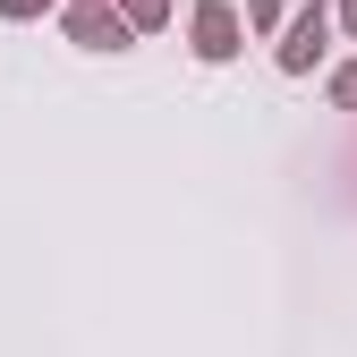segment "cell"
Listing matches in <instances>:
<instances>
[{"label":"cell","mask_w":357,"mask_h":357,"mask_svg":"<svg viewBox=\"0 0 357 357\" xmlns=\"http://www.w3.org/2000/svg\"><path fill=\"white\" fill-rule=\"evenodd\" d=\"M196 52H204V60H230V52H238V9L204 0V9H196Z\"/></svg>","instance_id":"obj_1"},{"label":"cell","mask_w":357,"mask_h":357,"mask_svg":"<svg viewBox=\"0 0 357 357\" xmlns=\"http://www.w3.org/2000/svg\"><path fill=\"white\" fill-rule=\"evenodd\" d=\"M324 34H332V17H324V9H306V17L289 26V43H281V68H315V52H324Z\"/></svg>","instance_id":"obj_2"},{"label":"cell","mask_w":357,"mask_h":357,"mask_svg":"<svg viewBox=\"0 0 357 357\" xmlns=\"http://www.w3.org/2000/svg\"><path fill=\"white\" fill-rule=\"evenodd\" d=\"M77 43H94V52H119L128 34H119V17H102V9H85V17H77Z\"/></svg>","instance_id":"obj_3"},{"label":"cell","mask_w":357,"mask_h":357,"mask_svg":"<svg viewBox=\"0 0 357 357\" xmlns=\"http://www.w3.org/2000/svg\"><path fill=\"white\" fill-rule=\"evenodd\" d=\"M332 102H340V111H357V68H340V77H332Z\"/></svg>","instance_id":"obj_4"},{"label":"cell","mask_w":357,"mask_h":357,"mask_svg":"<svg viewBox=\"0 0 357 357\" xmlns=\"http://www.w3.org/2000/svg\"><path fill=\"white\" fill-rule=\"evenodd\" d=\"M162 17V0H128V26H153Z\"/></svg>","instance_id":"obj_5"},{"label":"cell","mask_w":357,"mask_h":357,"mask_svg":"<svg viewBox=\"0 0 357 357\" xmlns=\"http://www.w3.org/2000/svg\"><path fill=\"white\" fill-rule=\"evenodd\" d=\"M273 9H281V0H247V17H255V26H273Z\"/></svg>","instance_id":"obj_6"},{"label":"cell","mask_w":357,"mask_h":357,"mask_svg":"<svg viewBox=\"0 0 357 357\" xmlns=\"http://www.w3.org/2000/svg\"><path fill=\"white\" fill-rule=\"evenodd\" d=\"M0 9H9V17H34V9H43V0H0Z\"/></svg>","instance_id":"obj_7"},{"label":"cell","mask_w":357,"mask_h":357,"mask_svg":"<svg viewBox=\"0 0 357 357\" xmlns=\"http://www.w3.org/2000/svg\"><path fill=\"white\" fill-rule=\"evenodd\" d=\"M349 26H357V0H349Z\"/></svg>","instance_id":"obj_8"}]
</instances>
